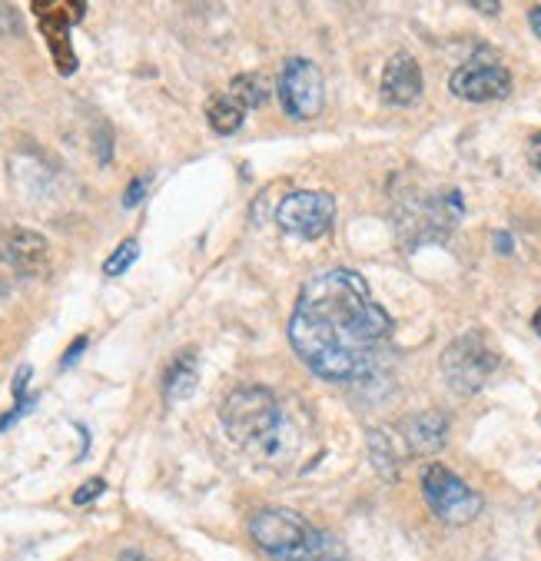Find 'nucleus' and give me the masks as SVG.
Wrapping results in <instances>:
<instances>
[{"instance_id": "obj_1", "label": "nucleus", "mask_w": 541, "mask_h": 561, "mask_svg": "<svg viewBox=\"0 0 541 561\" xmlns=\"http://www.w3.org/2000/svg\"><path fill=\"white\" fill-rule=\"evenodd\" d=\"M389 332V312L353 270L315 273L302 286L289 319V343L296 356L330 382H353L372 373L376 350Z\"/></svg>"}, {"instance_id": "obj_2", "label": "nucleus", "mask_w": 541, "mask_h": 561, "mask_svg": "<svg viewBox=\"0 0 541 561\" xmlns=\"http://www.w3.org/2000/svg\"><path fill=\"white\" fill-rule=\"evenodd\" d=\"M220 422L227 435L246 448L256 459H279L283 456V442L289 438V422L276 402V396L263 386H243L233 389L223 405H220ZM292 445V442H286Z\"/></svg>"}, {"instance_id": "obj_3", "label": "nucleus", "mask_w": 541, "mask_h": 561, "mask_svg": "<svg viewBox=\"0 0 541 561\" xmlns=\"http://www.w3.org/2000/svg\"><path fill=\"white\" fill-rule=\"evenodd\" d=\"M31 11L54 57L57 73L70 77L77 70V54L70 47V31L87 18V0H31Z\"/></svg>"}, {"instance_id": "obj_4", "label": "nucleus", "mask_w": 541, "mask_h": 561, "mask_svg": "<svg viewBox=\"0 0 541 561\" xmlns=\"http://www.w3.org/2000/svg\"><path fill=\"white\" fill-rule=\"evenodd\" d=\"M276 222L299 240H319L336 222V196L322 190H296L276 206Z\"/></svg>"}, {"instance_id": "obj_5", "label": "nucleus", "mask_w": 541, "mask_h": 561, "mask_svg": "<svg viewBox=\"0 0 541 561\" xmlns=\"http://www.w3.org/2000/svg\"><path fill=\"white\" fill-rule=\"evenodd\" d=\"M422 495L436 518L449 525H469L482 512V499L446 466H428L422 472Z\"/></svg>"}, {"instance_id": "obj_6", "label": "nucleus", "mask_w": 541, "mask_h": 561, "mask_svg": "<svg viewBox=\"0 0 541 561\" xmlns=\"http://www.w3.org/2000/svg\"><path fill=\"white\" fill-rule=\"evenodd\" d=\"M495 366H498V359H495V353L488 350V343H485V335L482 332H465V335H459V340L446 350V356H442V376H446V382L456 389V392H462V396H469V392H479L485 382H488V376L495 373Z\"/></svg>"}, {"instance_id": "obj_7", "label": "nucleus", "mask_w": 541, "mask_h": 561, "mask_svg": "<svg viewBox=\"0 0 541 561\" xmlns=\"http://www.w3.org/2000/svg\"><path fill=\"white\" fill-rule=\"evenodd\" d=\"M250 535L269 558L289 561L306 545V538L312 535V525L292 508H263L253 515Z\"/></svg>"}, {"instance_id": "obj_8", "label": "nucleus", "mask_w": 541, "mask_h": 561, "mask_svg": "<svg viewBox=\"0 0 541 561\" xmlns=\"http://www.w3.org/2000/svg\"><path fill=\"white\" fill-rule=\"evenodd\" d=\"M322 100H326V83H322L319 67L306 57L286 60L279 73V103L286 114L296 121H312L319 117Z\"/></svg>"}, {"instance_id": "obj_9", "label": "nucleus", "mask_w": 541, "mask_h": 561, "mask_svg": "<svg viewBox=\"0 0 541 561\" xmlns=\"http://www.w3.org/2000/svg\"><path fill=\"white\" fill-rule=\"evenodd\" d=\"M449 90L469 103L505 100L511 93V73L495 60H469L452 73Z\"/></svg>"}, {"instance_id": "obj_10", "label": "nucleus", "mask_w": 541, "mask_h": 561, "mask_svg": "<svg viewBox=\"0 0 541 561\" xmlns=\"http://www.w3.org/2000/svg\"><path fill=\"white\" fill-rule=\"evenodd\" d=\"M422 96V67L408 54H395L382 70V100L392 106H412Z\"/></svg>"}, {"instance_id": "obj_11", "label": "nucleus", "mask_w": 541, "mask_h": 561, "mask_svg": "<svg viewBox=\"0 0 541 561\" xmlns=\"http://www.w3.org/2000/svg\"><path fill=\"white\" fill-rule=\"evenodd\" d=\"M402 435H405V442L415 456H428V453H439V448L446 445L449 422L439 412H418V415H408L402 422Z\"/></svg>"}, {"instance_id": "obj_12", "label": "nucleus", "mask_w": 541, "mask_h": 561, "mask_svg": "<svg viewBox=\"0 0 541 561\" xmlns=\"http://www.w3.org/2000/svg\"><path fill=\"white\" fill-rule=\"evenodd\" d=\"M4 256L8 263L21 273V276H37L47 270V240L34 230H14L8 237V247H4Z\"/></svg>"}, {"instance_id": "obj_13", "label": "nucleus", "mask_w": 541, "mask_h": 561, "mask_svg": "<svg viewBox=\"0 0 541 561\" xmlns=\"http://www.w3.org/2000/svg\"><path fill=\"white\" fill-rule=\"evenodd\" d=\"M206 121H209V127L220 137H230L246 121V103L237 93H230V90L227 93H212L209 103H206Z\"/></svg>"}, {"instance_id": "obj_14", "label": "nucleus", "mask_w": 541, "mask_h": 561, "mask_svg": "<svg viewBox=\"0 0 541 561\" xmlns=\"http://www.w3.org/2000/svg\"><path fill=\"white\" fill-rule=\"evenodd\" d=\"M196 382H199V363H196V353L186 350L180 353L170 369H166V379H163V399L166 402H183L196 392Z\"/></svg>"}, {"instance_id": "obj_15", "label": "nucleus", "mask_w": 541, "mask_h": 561, "mask_svg": "<svg viewBox=\"0 0 541 561\" xmlns=\"http://www.w3.org/2000/svg\"><path fill=\"white\" fill-rule=\"evenodd\" d=\"M289 561H346V548H343V541L336 535L312 528L306 545Z\"/></svg>"}, {"instance_id": "obj_16", "label": "nucleus", "mask_w": 541, "mask_h": 561, "mask_svg": "<svg viewBox=\"0 0 541 561\" xmlns=\"http://www.w3.org/2000/svg\"><path fill=\"white\" fill-rule=\"evenodd\" d=\"M369 459H372L376 472H379L385 482H395V476H399V456H395L392 438H389L382 428H372V432H369Z\"/></svg>"}, {"instance_id": "obj_17", "label": "nucleus", "mask_w": 541, "mask_h": 561, "mask_svg": "<svg viewBox=\"0 0 541 561\" xmlns=\"http://www.w3.org/2000/svg\"><path fill=\"white\" fill-rule=\"evenodd\" d=\"M230 93H237V96L246 103V110L263 106V103H266V96H269L266 80H263V77H256V73H243V77H237V80H233V87H230Z\"/></svg>"}, {"instance_id": "obj_18", "label": "nucleus", "mask_w": 541, "mask_h": 561, "mask_svg": "<svg viewBox=\"0 0 541 561\" xmlns=\"http://www.w3.org/2000/svg\"><path fill=\"white\" fill-rule=\"evenodd\" d=\"M137 256H140V243L137 240H127V243H120L117 250H114V256L103 263V273L106 276H124L134 263H137Z\"/></svg>"}, {"instance_id": "obj_19", "label": "nucleus", "mask_w": 541, "mask_h": 561, "mask_svg": "<svg viewBox=\"0 0 541 561\" xmlns=\"http://www.w3.org/2000/svg\"><path fill=\"white\" fill-rule=\"evenodd\" d=\"M150 180H153L150 173H140V176H134V183H130V186H127V193H124V206H127V209H134V206H137L143 196H147V190H150Z\"/></svg>"}, {"instance_id": "obj_20", "label": "nucleus", "mask_w": 541, "mask_h": 561, "mask_svg": "<svg viewBox=\"0 0 541 561\" xmlns=\"http://www.w3.org/2000/svg\"><path fill=\"white\" fill-rule=\"evenodd\" d=\"M103 489H106V482H103V479H90L87 485H80V489L73 492V505H87V502H93Z\"/></svg>"}, {"instance_id": "obj_21", "label": "nucleus", "mask_w": 541, "mask_h": 561, "mask_svg": "<svg viewBox=\"0 0 541 561\" xmlns=\"http://www.w3.org/2000/svg\"><path fill=\"white\" fill-rule=\"evenodd\" d=\"M465 4L472 11H479L482 18H498V11H502V0H465Z\"/></svg>"}, {"instance_id": "obj_22", "label": "nucleus", "mask_w": 541, "mask_h": 561, "mask_svg": "<svg viewBox=\"0 0 541 561\" xmlns=\"http://www.w3.org/2000/svg\"><path fill=\"white\" fill-rule=\"evenodd\" d=\"M83 350H87V335H80V340H77V343H73V346H70V350L64 353V359H60V369H70V366L77 363V356H80Z\"/></svg>"}, {"instance_id": "obj_23", "label": "nucleus", "mask_w": 541, "mask_h": 561, "mask_svg": "<svg viewBox=\"0 0 541 561\" xmlns=\"http://www.w3.org/2000/svg\"><path fill=\"white\" fill-rule=\"evenodd\" d=\"M528 160H531V167L541 173V134H534V137L528 140Z\"/></svg>"}, {"instance_id": "obj_24", "label": "nucleus", "mask_w": 541, "mask_h": 561, "mask_svg": "<svg viewBox=\"0 0 541 561\" xmlns=\"http://www.w3.org/2000/svg\"><path fill=\"white\" fill-rule=\"evenodd\" d=\"M528 21H531V31H534V37L541 41V8H531Z\"/></svg>"}, {"instance_id": "obj_25", "label": "nucleus", "mask_w": 541, "mask_h": 561, "mask_svg": "<svg viewBox=\"0 0 541 561\" xmlns=\"http://www.w3.org/2000/svg\"><path fill=\"white\" fill-rule=\"evenodd\" d=\"M120 561H150V558H143L140 551H124V558Z\"/></svg>"}, {"instance_id": "obj_26", "label": "nucleus", "mask_w": 541, "mask_h": 561, "mask_svg": "<svg viewBox=\"0 0 541 561\" xmlns=\"http://www.w3.org/2000/svg\"><path fill=\"white\" fill-rule=\"evenodd\" d=\"M531 325H534V332H538V335H541V309H538V312H534V319H531Z\"/></svg>"}, {"instance_id": "obj_27", "label": "nucleus", "mask_w": 541, "mask_h": 561, "mask_svg": "<svg viewBox=\"0 0 541 561\" xmlns=\"http://www.w3.org/2000/svg\"><path fill=\"white\" fill-rule=\"evenodd\" d=\"M498 250H511V240L508 237H498Z\"/></svg>"}]
</instances>
